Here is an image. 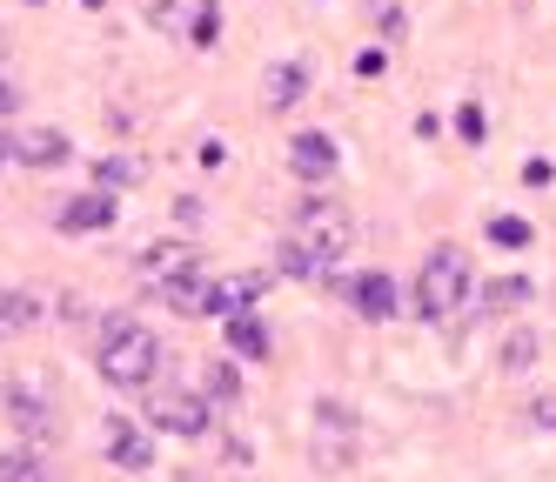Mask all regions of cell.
Wrapping results in <instances>:
<instances>
[{
	"label": "cell",
	"mask_w": 556,
	"mask_h": 482,
	"mask_svg": "<svg viewBox=\"0 0 556 482\" xmlns=\"http://www.w3.org/2000/svg\"><path fill=\"white\" fill-rule=\"evenodd\" d=\"M349 249H355V221H349V208L315 201V208H302V215L289 221L282 249H275V268L295 275V281H315V275H329Z\"/></svg>",
	"instance_id": "6da1fadb"
},
{
	"label": "cell",
	"mask_w": 556,
	"mask_h": 482,
	"mask_svg": "<svg viewBox=\"0 0 556 482\" xmlns=\"http://www.w3.org/2000/svg\"><path fill=\"white\" fill-rule=\"evenodd\" d=\"M94 362H101V376L114 389H148L162 348H154V329H141L135 315H108L101 329H94Z\"/></svg>",
	"instance_id": "7a4b0ae2"
},
{
	"label": "cell",
	"mask_w": 556,
	"mask_h": 482,
	"mask_svg": "<svg viewBox=\"0 0 556 482\" xmlns=\"http://www.w3.org/2000/svg\"><path fill=\"white\" fill-rule=\"evenodd\" d=\"M355 456H363V422H355V409H342V402H315L308 462L323 475H342V469H355Z\"/></svg>",
	"instance_id": "3957f363"
},
{
	"label": "cell",
	"mask_w": 556,
	"mask_h": 482,
	"mask_svg": "<svg viewBox=\"0 0 556 482\" xmlns=\"http://www.w3.org/2000/svg\"><path fill=\"white\" fill-rule=\"evenodd\" d=\"M463 295H469V255L463 249H435L422 262V275H416V308H422V321H450L463 308Z\"/></svg>",
	"instance_id": "277c9868"
},
{
	"label": "cell",
	"mask_w": 556,
	"mask_h": 482,
	"mask_svg": "<svg viewBox=\"0 0 556 482\" xmlns=\"http://www.w3.org/2000/svg\"><path fill=\"white\" fill-rule=\"evenodd\" d=\"M148 416H154V429H168V435H208V395L148 382Z\"/></svg>",
	"instance_id": "5b68a950"
},
{
	"label": "cell",
	"mask_w": 556,
	"mask_h": 482,
	"mask_svg": "<svg viewBox=\"0 0 556 482\" xmlns=\"http://www.w3.org/2000/svg\"><path fill=\"white\" fill-rule=\"evenodd\" d=\"M67 154H74V141L61 128H48V120H21V128H8V161H21V168H61Z\"/></svg>",
	"instance_id": "8992f818"
},
{
	"label": "cell",
	"mask_w": 556,
	"mask_h": 482,
	"mask_svg": "<svg viewBox=\"0 0 556 482\" xmlns=\"http://www.w3.org/2000/svg\"><path fill=\"white\" fill-rule=\"evenodd\" d=\"M154 295H162L175 315H208L215 308V275L194 268V262H181V268H168L162 281H154Z\"/></svg>",
	"instance_id": "52a82bcc"
},
{
	"label": "cell",
	"mask_w": 556,
	"mask_h": 482,
	"mask_svg": "<svg viewBox=\"0 0 556 482\" xmlns=\"http://www.w3.org/2000/svg\"><path fill=\"white\" fill-rule=\"evenodd\" d=\"M342 295H349V308L363 315V321H395V308H403V295H395V275H382V268L349 275Z\"/></svg>",
	"instance_id": "ba28073f"
},
{
	"label": "cell",
	"mask_w": 556,
	"mask_h": 482,
	"mask_svg": "<svg viewBox=\"0 0 556 482\" xmlns=\"http://www.w3.org/2000/svg\"><path fill=\"white\" fill-rule=\"evenodd\" d=\"M336 168H342V148H336L323 128L289 135V175H295V181H329Z\"/></svg>",
	"instance_id": "9c48e42d"
},
{
	"label": "cell",
	"mask_w": 556,
	"mask_h": 482,
	"mask_svg": "<svg viewBox=\"0 0 556 482\" xmlns=\"http://www.w3.org/2000/svg\"><path fill=\"white\" fill-rule=\"evenodd\" d=\"M114 221V194L108 188H94V194H74V201H61V234H101Z\"/></svg>",
	"instance_id": "30bf717a"
},
{
	"label": "cell",
	"mask_w": 556,
	"mask_h": 482,
	"mask_svg": "<svg viewBox=\"0 0 556 482\" xmlns=\"http://www.w3.org/2000/svg\"><path fill=\"white\" fill-rule=\"evenodd\" d=\"M302 94H308V67H302V61H275V67L262 74V107H268V114H289Z\"/></svg>",
	"instance_id": "8fae6325"
},
{
	"label": "cell",
	"mask_w": 556,
	"mask_h": 482,
	"mask_svg": "<svg viewBox=\"0 0 556 482\" xmlns=\"http://www.w3.org/2000/svg\"><path fill=\"white\" fill-rule=\"evenodd\" d=\"M101 435H108V462H114V469H148V462H154V442L141 435V422L114 416Z\"/></svg>",
	"instance_id": "7c38bea8"
},
{
	"label": "cell",
	"mask_w": 556,
	"mask_h": 482,
	"mask_svg": "<svg viewBox=\"0 0 556 482\" xmlns=\"http://www.w3.org/2000/svg\"><path fill=\"white\" fill-rule=\"evenodd\" d=\"M222 321H228V348L242 355V362H262V355H268V329H262L255 308H235V315H222Z\"/></svg>",
	"instance_id": "4fadbf2b"
},
{
	"label": "cell",
	"mask_w": 556,
	"mask_h": 482,
	"mask_svg": "<svg viewBox=\"0 0 556 482\" xmlns=\"http://www.w3.org/2000/svg\"><path fill=\"white\" fill-rule=\"evenodd\" d=\"M202 395H208V409H235V402H242V369H235V362H208Z\"/></svg>",
	"instance_id": "5bb4252c"
},
{
	"label": "cell",
	"mask_w": 556,
	"mask_h": 482,
	"mask_svg": "<svg viewBox=\"0 0 556 482\" xmlns=\"http://www.w3.org/2000/svg\"><path fill=\"white\" fill-rule=\"evenodd\" d=\"M41 321V302H34L27 289H0V335H21Z\"/></svg>",
	"instance_id": "9a60e30c"
},
{
	"label": "cell",
	"mask_w": 556,
	"mask_h": 482,
	"mask_svg": "<svg viewBox=\"0 0 556 482\" xmlns=\"http://www.w3.org/2000/svg\"><path fill=\"white\" fill-rule=\"evenodd\" d=\"M268 289V275H242V281H215V315H235V308H255V295Z\"/></svg>",
	"instance_id": "2e32d148"
},
{
	"label": "cell",
	"mask_w": 556,
	"mask_h": 482,
	"mask_svg": "<svg viewBox=\"0 0 556 482\" xmlns=\"http://www.w3.org/2000/svg\"><path fill=\"white\" fill-rule=\"evenodd\" d=\"M94 181L114 194V188H135L141 181V161L135 154H108V161H94Z\"/></svg>",
	"instance_id": "e0dca14e"
},
{
	"label": "cell",
	"mask_w": 556,
	"mask_h": 482,
	"mask_svg": "<svg viewBox=\"0 0 556 482\" xmlns=\"http://www.w3.org/2000/svg\"><path fill=\"white\" fill-rule=\"evenodd\" d=\"M530 295H536L530 275H496V281H490V308H496V315H503V308H523Z\"/></svg>",
	"instance_id": "ac0fdd59"
},
{
	"label": "cell",
	"mask_w": 556,
	"mask_h": 482,
	"mask_svg": "<svg viewBox=\"0 0 556 482\" xmlns=\"http://www.w3.org/2000/svg\"><path fill=\"white\" fill-rule=\"evenodd\" d=\"M0 482H61V475H54L41 456H27V449H21V456H8V462H0Z\"/></svg>",
	"instance_id": "d6986e66"
},
{
	"label": "cell",
	"mask_w": 556,
	"mask_h": 482,
	"mask_svg": "<svg viewBox=\"0 0 556 482\" xmlns=\"http://www.w3.org/2000/svg\"><path fill=\"white\" fill-rule=\"evenodd\" d=\"M530 234H536V228H530L523 215H490V241H496V249H523Z\"/></svg>",
	"instance_id": "ffe728a7"
},
{
	"label": "cell",
	"mask_w": 556,
	"mask_h": 482,
	"mask_svg": "<svg viewBox=\"0 0 556 482\" xmlns=\"http://www.w3.org/2000/svg\"><path fill=\"white\" fill-rule=\"evenodd\" d=\"M496 362H503V369H530V362H536V335H530V329H516V335L496 348Z\"/></svg>",
	"instance_id": "44dd1931"
},
{
	"label": "cell",
	"mask_w": 556,
	"mask_h": 482,
	"mask_svg": "<svg viewBox=\"0 0 556 482\" xmlns=\"http://www.w3.org/2000/svg\"><path fill=\"white\" fill-rule=\"evenodd\" d=\"M215 34H222V8H215V0H202V8H194L188 40H194V48H215Z\"/></svg>",
	"instance_id": "7402d4cb"
},
{
	"label": "cell",
	"mask_w": 556,
	"mask_h": 482,
	"mask_svg": "<svg viewBox=\"0 0 556 482\" xmlns=\"http://www.w3.org/2000/svg\"><path fill=\"white\" fill-rule=\"evenodd\" d=\"M456 135H463V141H483V135H490V114L476 107V101H463V107H456Z\"/></svg>",
	"instance_id": "603a6c76"
},
{
	"label": "cell",
	"mask_w": 556,
	"mask_h": 482,
	"mask_svg": "<svg viewBox=\"0 0 556 482\" xmlns=\"http://www.w3.org/2000/svg\"><path fill=\"white\" fill-rule=\"evenodd\" d=\"M181 262H188V255L175 249V241H162V249H148V275H154V281H162L168 268H181Z\"/></svg>",
	"instance_id": "cb8c5ba5"
},
{
	"label": "cell",
	"mask_w": 556,
	"mask_h": 482,
	"mask_svg": "<svg viewBox=\"0 0 556 482\" xmlns=\"http://www.w3.org/2000/svg\"><path fill=\"white\" fill-rule=\"evenodd\" d=\"M530 422H536V429H549V435H556V389H543V395H536V402H530Z\"/></svg>",
	"instance_id": "d4e9b609"
},
{
	"label": "cell",
	"mask_w": 556,
	"mask_h": 482,
	"mask_svg": "<svg viewBox=\"0 0 556 482\" xmlns=\"http://www.w3.org/2000/svg\"><path fill=\"white\" fill-rule=\"evenodd\" d=\"M549 175H556L549 154H530V161H523V181H530V188H549Z\"/></svg>",
	"instance_id": "484cf974"
},
{
	"label": "cell",
	"mask_w": 556,
	"mask_h": 482,
	"mask_svg": "<svg viewBox=\"0 0 556 482\" xmlns=\"http://www.w3.org/2000/svg\"><path fill=\"white\" fill-rule=\"evenodd\" d=\"M382 67H389V54H382V48H363V54H355V74H369V80H376Z\"/></svg>",
	"instance_id": "4316f807"
},
{
	"label": "cell",
	"mask_w": 556,
	"mask_h": 482,
	"mask_svg": "<svg viewBox=\"0 0 556 482\" xmlns=\"http://www.w3.org/2000/svg\"><path fill=\"white\" fill-rule=\"evenodd\" d=\"M175 8H181V0H154V27H168V34H181V14H175Z\"/></svg>",
	"instance_id": "83f0119b"
},
{
	"label": "cell",
	"mask_w": 556,
	"mask_h": 482,
	"mask_svg": "<svg viewBox=\"0 0 556 482\" xmlns=\"http://www.w3.org/2000/svg\"><path fill=\"white\" fill-rule=\"evenodd\" d=\"M376 27H382V34H395V40H403V27H409V14H403V8H382V14H376Z\"/></svg>",
	"instance_id": "f1b7e54d"
},
{
	"label": "cell",
	"mask_w": 556,
	"mask_h": 482,
	"mask_svg": "<svg viewBox=\"0 0 556 482\" xmlns=\"http://www.w3.org/2000/svg\"><path fill=\"white\" fill-rule=\"evenodd\" d=\"M14 107H21V94L8 88V80H0V114H14Z\"/></svg>",
	"instance_id": "f546056e"
},
{
	"label": "cell",
	"mask_w": 556,
	"mask_h": 482,
	"mask_svg": "<svg viewBox=\"0 0 556 482\" xmlns=\"http://www.w3.org/2000/svg\"><path fill=\"white\" fill-rule=\"evenodd\" d=\"M0 168H8V135H0Z\"/></svg>",
	"instance_id": "4dcf8cb0"
},
{
	"label": "cell",
	"mask_w": 556,
	"mask_h": 482,
	"mask_svg": "<svg viewBox=\"0 0 556 482\" xmlns=\"http://www.w3.org/2000/svg\"><path fill=\"white\" fill-rule=\"evenodd\" d=\"M81 8H101V0H81Z\"/></svg>",
	"instance_id": "1f68e13d"
},
{
	"label": "cell",
	"mask_w": 556,
	"mask_h": 482,
	"mask_svg": "<svg viewBox=\"0 0 556 482\" xmlns=\"http://www.w3.org/2000/svg\"><path fill=\"white\" fill-rule=\"evenodd\" d=\"M27 8H41V0H27Z\"/></svg>",
	"instance_id": "d6a6232c"
}]
</instances>
